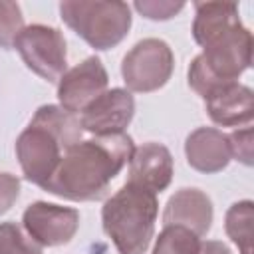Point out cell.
Segmentation results:
<instances>
[{"instance_id":"5b68a950","label":"cell","mask_w":254,"mask_h":254,"mask_svg":"<svg viewBox=\"0 0 254 254\" xmlns=\"http://www.w3.org/2000/svg\"><path fill=\"white\" fill-rule=\"evenodd\" d=\"M175 69V56L167 42L145 38L137 42L123 58L121 77L127 91L151 93L167 85Z\"/></svg>"},{"instance_id":"30bf717a","label":"cell","mask_w":254,"mask_h":254,"mask_svg":"<svg viewBox=\"0 0 254 254\" xmlns=\"http://www.w3.org/2000/svg\"><path fill=\"white\" fill-rule=\"evenodd\" d=\"M175 165L171 151L155 141L143 143L141 147H135L131 159H129V181L133 185H139L151 192L165 190L173 181Z\"/></svg>"},{"instance_id":"ac0fdd59","label":"cell","mask_w":254,"mask_h":254,"mask_svg":"<svg viewBox=\"0 0 254 254\" xmlns=\"http://www.w3.org/2000/svg\"><path fill=\"white\" fill-rule=\"evenodd\" d=\"M24 28V16L16 2L0 0V48H14V40Z\"/></svg>"},{"instance_id":"44dd1931","label":"cell","mask_w":254,"mask_h":254,"mask_svg":"<svg viewBox=\"0 0 254 254\" xmlns=\"http://www.w3.org/2000/svg\"><path fill=\"white\" fill-rule=\"evenodd\" d=\"M20 196V179L12 173H0V214L8 212Z\"/></svg>"},{"instance_id":"e0dca14e","label":"cell","mask_w":254,"mask_h":254,"mask_svg":"<svg viewBox=\"0 0 254 254\" xmlns=\"http://www.w3.org/2000/svg\"><path fill=\"white\" fill-rule=\"evenodd\" d=\"M0 254H42V246L16 222H0Z\"/></svg>"},{"instance_id":"5bb4252c","label":"cell","mask_w":254,"mask_h":254,"mask_svg":"<svg viewBox=\"0 0 254 254\" xmlns=\"http://www.w3.org/2000/svg\"><path fill=\"white\" fill-rule=\"evenodd\" d=\"M238 26L242 22L234 2H194L192 38L200 48H206Z\"/></svg>"},{"instance_id":"3957f363","label":"cell","mask_w":254,"mask_h":254,"mask_svg":"<svg viewBox=\"0 0 254 254\" xmlns=\"http://www.w3.org/2000/svg\"><path fill=\"white\" fill-rule=\"evenodd\" d=\"M157 214V194L139 185L125 183L101 208L103 232L119 254H145L155 234Z\"/></svg>"},{"instance_id":"277c9868","label":"cell","mask_w":254,"mask_h":254,"mask_svg":"<svg viewBox=\"0 0 254 254\" xmlns=\"http://www.w3.org/2000/svg\"><path fill=\"white\" fill-rule=\"evenodd\" d=\"M60 16L71 32L99 52L121 44L131 28V8L119 0H65L60 2Z\"/></svg>"},{"instance_id":"6da1fadb","label":"cell","mask_w":254,"mask_h":254,"mask_svg":"<svg viewBox=\"0 0 254 254\" xmlns=\"http://www.w3.org/2000/svg\"><path fill=\"white\" fill-rule=\"evenodd\" d=\"M135 145L127 133L79 141L64 153L42 189L73 202L99 200L107 194L109 183L129 163Z\"/></svg>"},{"instance_id":"7402d4cb","label":"cell","mask_w":254,"mask_h":254,"mask_svg":"<svg viewBox=\"0 0 254 254\" xmlns=\"http://www.w3.org/2000/svg\"><path fill=\"white\" fill-rule=\"evenodd\" d=\"M198 254H230V250L220 240H204V242H200Z\"/></svg>"},{"instance_id":"d6986e66","label":"cell","mask_w":254,"mask_h":254,"mask_svg":"<svg viewBox=\"0 0 254 254\" xmlns=\"http://www.w3.org/2000/svg\"><path fill=\"white\" fill-rule=\"evenodd\" d=\"M228 137V147H230V157L240 161L246 167H252L254 159V145H252V127L244 125L232 131Z\"/></svg>"},{"instance_id":"9c48e42d","label":"cell","mask_w":254,"mask_h":254,"mask_svg":"<svg viewBox=\"0 0 254 254\" xmlns=\"http://www.w3.org/2000/svg\"><path fill=\"white\" fill-rule=\"evenodd\" d=\"M135 115V99L131 91L123 87H113L103 91L97 99H93L81 111V127L83 131L101 135H117L125 133V127L131 123Z\"/></svg>"},{"instance_id":"9a60e30c","label":"cell","mask_w":254,"mask_h":254,"mask_svg":"<svg viewBox=\"0 0 254 254\" xmlns=\"http://www.w3.org/2000/svg\"><path fill=\"white\" fill-rule=\"evenodd\" d=\"M252 220H254L252 200H238L226 210L224 230L228 238L240 248V254H252Z\"/></svg>"},{"instance_id":"ffe728a7","label":"cell","mask_w":254,"mask_h":254,"mask_svg":"<svg viewBox=\"0 0 254 254\" xmlns=\"http://www.w3.org/2000/svg\"><path fill=\"white\" fill-rule=\"evenodd\" d=\"M133 6L139 14H143L149 20H171L185 8V2H171V0H159V2L143 0L141 2V0H137Z\"/></svg>"},{"instance_id":"52a82bcc","label":"cell","mask_w":254,"mask_h":254,"mask_svg":"<svg viewBox=\"0 0 254 254\" xmlns=\"http://www.w3.org/2000/svg\"><path fill=\"white\" fill-rule=\"evenodd\" d=\"M22 226L42 248L67 244L79 228V212L54 202H32L22 214Z\"/></svg>"},{"instance_id":"4fadbf2b","label":"cell","mask_w":254,"mask_h":254,"mask_svg":"<svg viewBox=\"0 0 254 254\" xmlns=\"http://www.w3.org/2000/svg\"><path fill=\"white\" fill-rule=\"evenodd\" d=\"M187 163L204 175L220 173L230 163L228 137L214 127H198L185 141Z\"/></svg>"},{"instance_id":"8992f818","label":"cell","mask_w":254,"mask_h":254,"mask_svg":"<svg viewBox=\"0 0 254 254\" xmlns=\"http://www.w3.org/2000/svg\"><path fill=\"white\" fill-rule=\"evenodd\" d=\"M14 48L28 69L46 81H60L67 67L65 38L58 28L46 24L24 26Z\"/></svg>"},{"instance_id":"7c38bea8","label":"cell","mask_w":254,"mask_h":254,"mask_svg":"<svg viewBox=\"0 0 254 254\" xmlns=\"http://www.w3.org/2000/svg\"><path fill=\"white\" fill-rule=\"evenodd\" d=\"M212 200L200 189H181L165 204L163 226L179 224L192 230L196 236H204L212 226Z\"/></svg>"},{"instance_id":"8fae6325","label":"cell","mask_w":254,"mask_h":254,"mask_svg":"<svg viewBox=\"0 0 254 254\" xmlns=\"http://www.w3.org/2000/svg\"><path fill=\"white\" fill-rule=\"evenodd\" d=\"M204 109L220 127H244L254 117V93L238 81L224 83L204 97Z\"/></svg>"},{"instance_id":"2e32d148","label":"cell","mask_w":254,"mask_h":254,"mask_svg":"<svg viewBox=\"0 0 254 254\" xmlns=\"http://www.w3.org/2000/svg\"><path fill=\"white\" fill-rule=\"evenodd\" d=\"M200 250V236H196L192 230L169 224L163 226L159 232V238L155 242L153 254H198Z\"/></svg>"},{"instance_id":"7a4b0ae2","label":"cell","mask_w":254,"mask_h":254,"mask_svg":"<svg viewBox=\"0 0 254 254\" xmlns=\"http://www.w3.org/2000/svg\"><path fill=\"white\" fill-rule=\"evenodd\" d=\"M83 127L75 113L60 105L36 109L28 127L16 139V159L28 183L44 187L67 149L81 141Z\"/></svg>"},{"instance_id":"ba28073f","label":"cell","mask_w":254,"mask_h":254,"mask_svg":"<svg viewBox=\"0 0 254 254\" xmlns=\"http://www.w3.org/2000/svg\"><path fill=\"white\" fill-rule=\"evenodd\" d=\"M109 75L105 65L97 56L85 58L81 64L65 69L58 81V99L60 107L69 113H81L93 99L107 91Z\"/></svg>"}]
</instances>
